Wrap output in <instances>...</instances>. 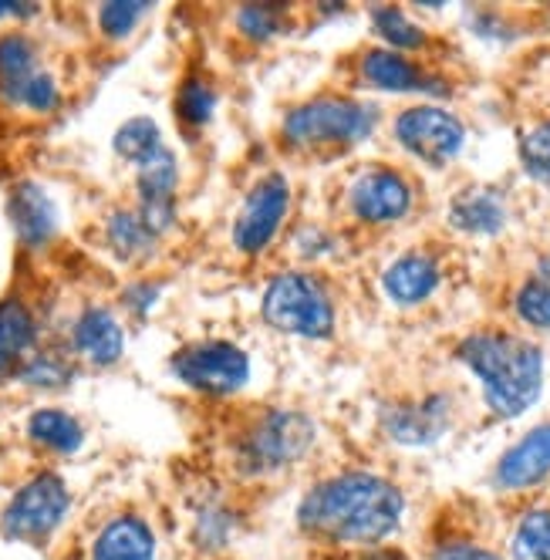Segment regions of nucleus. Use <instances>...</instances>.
I'll use <instances>...</instances> for the list:
<instances>
[{
  "mask_svg": "<svg viewBox=\"0 0 550 560\" xmlns=\"http://www.w3.org/2000/svg\"><path fill=\"white\" fill-rule=\"evenodd\" d=\"M264 322L281 331V335H297V338H328L335 331V304L321 280L307 273H278L267 284L264 301Z\"/></svg>",
  "mask_w": 550,
  "mask_h": 560,
  "instance_id": "3",
  "label": "nucleus"
},
{
  "mask_svg": "<svg viewBox=\"0 0 550 560\" xmlns=\"http://www.w3.org/2000/svg\"><path fill=\"white\" fill-rule=\"evenodd\" d=\"M112 145H115V155H119V159H126V163H132V166H142L145 159H152L166 142H163V132H160V126L152 122V118L136 115V118H129V122L119 126Z\"/></svg>",
  "mask_w": 550,
  "mask_h": 560,
  "instance_id": "24",
  "label": "nucleus"
},
{
  "mask_svg": "<svg viewBox=\"0 0 550 560\" xmlns=\"http://www.w3.org/2000/svg\"><path fill=\"white\" fill-rule=\"evenodd\" d=\"M92 560H155V534L136 513L112 516L95 534Z\"/></svg>",
  "mask_w": 550,
  "mask_h": 560,
  "instance_id": "16",
  "label": "nucleus"
},
{
  "mask_svg": "<svg viewBox=\"0 0 550 560\" xmlns=\"http://www.w3.org/2000/svg\"><path fill=\"white\" fill-rule=\"evenodd\" d=\"M226 530H230L226 513L210 510V513H203V516H200V537H203V540H210L213 547H220V544L226 540Z\"/></svg>",
  "mask_w": 550,
  "mask_h": 560,
  "instance_id": "36",
  "label": "nucleus"
},
{
  "mask_svg": "<svg viewBox=\"0 0 550 560\" xmlns=\"http://www.w3.org/2000/svg\"><path fill=\"white\" fill-rule=\"evenodd\" d=\"M372 21H375V31L385 37L391 51H416V48L425 45L422 27L412 24L406 18V11H399V8H375Z\"/></svg>",
  "mask_w": 550,
  "mask_h": 560,
  "instance_id": "27",
  "label": "nucleus"
},
{
  "mask_svg": "<svg viewBox=\"0 0 550 560\" xmlns=\"http://www.w3.org/2000/svg\"><path fill=\"white\" fill-rule=\"evenodd\" d=\"M440 284V267L429 254H406L396 264H388L382 288L396 304H419Z\"/></svg>",
  "mask_w": 550,
  "mask_h": 560,
  "instance_id": "17",
  "label": "nucleus"
},
{
  "mask_svg": "<svg viewBox=\"0 0 550 560\" xmlns=\"http://www.w3.org/2000/svg\"><path fill=\"white\" fill-rule=\"evenodd\" d=\"M217 112V89L207 82V78H186L176 92V115L186 126L200 129L207 126Z\"/></svg>",
  "mask_w": 550,
  "mask_h": 560,
  "instance_id": "25",
  "label": "nucleus"
},
{
  "mask_svg": "<svg viewBox=\"0 0 550 560\" xmlns=\"http://www.w3.org/2000/svg\"><path fill=\"white\" fill-rule=\"evenodd\" d=\"M71 506V493L58 472H37L14 493L4 510V530L21 540L48 537Z\"/></svg>",
  "mask_w": 550,
  "mask_h": 560,
  "instance_id": "7",
  "label": "nucleus"
},
{
  "mask_svg": "<svg viewBox=\"0 0 550 560\" xmlns=\"http://www.w3.org/2000/svg\"><path fill=\"white\" fill-rule=\"evenodd\" d=\"M105 240H108V247L115 250V257L145 260V257H152L160 233L149 230V223L139 217V210H115L105 220Z\"/></svg>",
  "mask_w": 550,
  "mask_h": 560,
  "instance_id": "22",
  "label": "nucleus"
},
{
  "mask_svg": "<svg viewBox=\"0 0 550 560\" xmlns=\"http://www.w3.org/2000/svg\"><path fill=\"white\" fill-rule=\"evenodd\" d=\"M550 472V422L530 429L514 450H506L496 463V487L527 490Z\"/></svg>",
  "mask_w": 550,
  "mask_h": 560,
  "instance_id": "14",
  "label": "nucleus"
},
{
  "mask_svg": "<svg viewBox=\"0 0 550 560\" xmlns=\"http://www.w3.org/2000/svg\"><path fill=\"white\" fill-rule=\"evenodd\" d=\"M378 112L355 98L325 95L307 105H297L284 118V136L301 149H328V145H355L375 132Z\"/></svg>",
  "mask_w": 550,
  "mask_h": 560,
  "instance_id": "4",
  "label": "nucleus"
},
{
  "mask_svg": "<svg viewBox=\"0 0 550 560\" xmlns=\"http://www.w3.org/2000/svg\"><path fill=\"white\" fill-rule=\"evenodd\" d=\"M27 435H31V443L45 446L51 453H61V456L78 453L85 443L82 422H78L71 412H61V409H37L27 419Z\"/></svg>",
  "mask_w": 550,
  "mask_h": 560,
  "instance_id": "21",
  "label": "nucleus"
},
{
  "mask_svg": "<svg viewBox=\"0 0 550 560\" xmlns=\"http://www.w3.org/2000/svg\"><path fill=\"white\" fill-rule=\"evenodd\" d=\"M37 71H42V61H37V45L31 37L21 31L0 34V98L17 105V95Z\"/></svg>",
  "mask_w": 550,
  "mask_h": 560,
  "instance_id": "19",
  "label": "nucleus"
},
{
  "mask_svg": "<svg viewBox=\"0 0 550 560\" xmlns=\"http://www.w3.org/2000/svg\"><path fill=\"white\" fill-rule=\"evenodd\" d=\"M396 139L429 166H446L449 159L459 155L466 129L456 115L436 105H416L406 108L396 122Z\"/></svg>",
  "mask_w": 550,
  "mask_h": 560,
  "instance_id": "8",
  "label": "nucleus"
},
{
  "mask_svg": "<svg viewBox=\"0 0 550 560\" xmlns=\"http://www.w3.org/2000/svg\"><path fill=\"white\" fill-rule=\"evenodd\" d=\"M520 159H524L527 176H534L537 183L550 186V122L534 126L520 139Z\"/></svg>",
  "mask_w": 550,
  "mask_h": 560,
  "instance_id": "32",
  "label": "nucleus"
},
{
  "mask_svg": "<svg viewBox=\"0 0 550 560\" xmlns=\"http://www.w3.org/2000/svg\"><path fill=\"white\" fill-rule=\"evenodd\" d=\"M314 443V422L294 409H273L260 416L241 439V466L247 472H278L304 459Z\"/></svg>",
  "mask_w": 550,
  "mask_h": 560,
  "instance_id": "5",
  "label": "nucleus"
},
{
  "mask_svg": "<svg viewBox=\"0 0 550 560\" xmlns=\"http://www.w3.org/2000/svg\"><path fill=\"white\" fill-rule=\"evenodd\" d=\"M61 105V89L55 82L51 71H37L31 82L24 85V92L17 95V105L14 108H27V112H37V115H48Z\"/></svg>",
  "mask_w": 550,
  "mask_h": 560,
  "instance_id": "33",
  "label": "nucleus"
},
{
  "mask_svg": "<svg viewBox=\"0 0 550 560\" xmlns=\"http://www.w3.org/2000/svg\"><path fill=\"white\" fill-rule=\"evenodd\" d=\"M385 429L391 439H399L406 446H422L440 439L446 429V402L443 398H425L419 406H399L385 412Z\"/></svg>",
  "mask_w": 550,
  "mask_h": 560,
  "instance_id": "18",
  "label": "nucleus"
},
{
  "mask_svg": "<svg viewBox=\"0 0 550 560\" xmlns=\"http://www.w3.org/2000/svg\"><path fill=\"white\" fill-rule=\"evenodd\" d=\"M160 294H163L160 284H152V280H139V284H132V288L122 291V304H126L132 314H145L155 301H160Z\"/></svg>",
  "mask_w": 550,
  "mask_h": 560,
  "instance_id": "34",
  "label": "nucleus"
},
{
  "mask_svg": "<svg viewBox=\"0 0 550 560\" xmlns=\"http://www.w3.org/2000/svg\"><path fill=\"white\" fill-rule=\"evenodd\" d=\"M173 375L203 395H233L250 378V358L233 341H196L173 354Z\"/></svg>",
  "mask_w": 550,
  "mask_h": 560,
  "instance_id": "6",
  "label": "nucleus"
},
{
  "mask_svg": "<svg viewBox=\"0 0 550 560\" xmlns=\"http://www.w3.org/2000/svg\"><path fill=\"white\" fill-rule=\"evenodd\" d=\"M288 24L284 8L278 4H247L237 11V27L244 37H254V42H267V37L281 34Z\"/></svg>",
  "mask_w": 550,
  "mask_h": 560,
  "instance_id": "31",
  "label": "nucleus"
},
{
  "mask_svg": "<svg viewBox=\"0 0 550 560\" xmlns=\"http://www.w3.org/2000/svg\"><path fill=\"white\" fill-rule=\"evenodd\" d=\"M71 348L78 358H85V362H92L98 369L115 365L126 351V328L119 325V317H115L108 307L92 304L74 317Z\"/></svg>",
  "mask_w": 550,
  "mask_h": 560,
  "instance_id": "12",
  "label": "nucleus"
},
{
  "mask_svg": "<svg viewBox=\"0 0 550 560\" xmlns=\"http://www.w3.org/2000/svg\"><path fill=\"white\" fill-rule=\"evenodd\" d=\"M514 560H550V510H530L514 534Z\"/></svg>",
  "mask_w": 550,
  "mask_h": 560,
  "instance_id": "28",
  "label": "nucleus"
},
{
  "mask_svg": "<svg viewBox=\"0 0 550 560\" xmlns=\"http://www.w3.org/2000/svg\"><path fill=\"white\" fill-rule=\"evenodd\" d=\"M145 14H149L145 0H108V4H102L95 11L98 27H102V34L108 37V42H126Z\"/></svg>",
  "mask_w": 550,
  "mask_h": 560,
  "instance_id": "29",
  "label": "nucleus"
},
{
  "mask_svg": "<svg viewBox=\"0 0 550 560\" xmlns=\"http://www.w3.org/2000/svg\"><path fill=\"white\" fill-rule=\"evenodd\" d=\"M37 14V4H17V0H0V21L4 18H31Z\"/></svg>",
  "mask_w": 550,
  "mask_h": 560,
  "instance_id": "37",
  "label": "nucleus"
},
{
  "mask_svg": "<svg viewBox=\"0 0 550 560\" xmlns=\"http://www.w3.org/2000/svg\"><path fill=\"white\" fill-rule=\"evenodd\" d=\"M402 510L406 500L396 483L355 469L314 487L297 506V524L328 544H378L399 527Z\"/></svg>",
  "mask_w": 550,
  "mask_h": 560,
  "instance_id": "1",
  "label": "nucleus"
},
{
  "mask_svg": "<svg viewBox=\"0 0 550 560\" xmlns=\"http://www.w3.org/2000/svg\"><path fill=\"white\" fill-rule=\"evenodd\" d=\"M176 186L179 166L169 145H163L142 166H136V192H139V217L149 223L152 233H166L176 223Z\"/></svg>",
  "mask_w": 550,
  "mask_h": 560,
  "instance_id": "10",
  "label": "nucleus"
},
{
  "mask_svg": "<svg viewBox=\"0 0 550 560\" xmlns=\"http://www.w3.org/2000/svg\"><path fill=\"white\" fill-rule=\"evenodd\" d=\"M517 314L534 328H550V257L517 294Z\"/></svg>",
  "mask_w": 550,
  "mask_h": 560,
  "instance_id": "26",
  "label": "nucleus"
},
{
  "mask_svg": "<svg viewBox=\"0 0 550 560\" xmlns=\"http://www.w3.org/2000/svg\"><path fill=\"white\" fill-rule=\"evenodd\" d=\"M449 220L466 233H496L506 223V207L493 189H469L456 196Z\"/></svg>",
  "mask_w": 550,
  "mask_h": 560,
  "instance_id": "23",
  "label": "nucleus"
},
{
  "mask_svg": "<svg viewBox=\"0 0 550 560\" xmlns=\"http://www.w3.org/2000/svg\"><path fill=\"white\" fill-rule=\"evenodd\" d=\"M17 378L27 385H37V388H58L71 378V362L61 358L58 351H34Z\"/></svg>",
  "mask_w": 550,
  "mask_h": 560,
  "instance_id": "30",
  "label": "nucleus"
},
{
  "mask_svg": "<svg viewBox=\"0 0 550 560\" xmlns=\"http://www.w3.org/2000/svg\"><path fill=\"white\" fill-rule=\"evenodd\" d=\"M362 78L382 92H425L429 78L402 55L391 48H372L362 58Z\"/></svg>",
  "mask_w": 550,
  "mask_h": 560,
  "instance_id": "20",
  "label": "nucleus"
},
{
  "mask_svg": "<svg viewBox=\"0 0 550 560\" xmlns=\"http://www.w3.org/2000/svg\"><path fill=\"white\" fill-rule=\"evenodd\" d=\"M8 217L17 233V240L27 250H42L58 230V210L45 186L37 183H17L8 196Z\"/></svg>",
  "mask_w": 550,
  "mask_h": 560,
  "instance_id": "13",
  "label": "nucleus"
},
{
  "mask_svg": "<svg viewBox=\"0 0 550 560\" xmlns=\"http://www.w3.org/2000/svg\"><path fill=\"white\" fill-rule=\"evenodd\" d=\"M37 322L21 298L0 301V382L21 375L24 362L34 354Z\"/></svg>",
  "mask_w": 550,
  "mask_h": 560,
  "instance_id": "15",
  "label": "nucleus"
},
{
  "mask_svg": "<svg viewBox=\"0 0 550 560\" xmlns=\"http://www.w3.org/2000/svg\"><path fill=\"white\" fill-rule=\"evenodd\" d=\"M463 365L473 372L483 385L487 406L514 419L524 416L543 388V354L537 345L517 338V335H500V331H480L469 335L459 345Z\"/></svg>",
  "mask_w": 550,
  "mask_h": 560,
  "instance_id": "2",
  "label": "nucleus"
},
{
  "mask_svg": "<svg viewBox=\"0 0 550 560\" xmlns=\"http://www.w3.org/2000/svg\"><path fill=\"white\" fill-rule=\"evenodd\" d=\"M412 207L409 183L391 170H368L351 186V210L365 223L402 220Z\"/></svg>",
  "mask_w": 550,
  "mask_h": 560,
  "instance_id": "11",
  "label": "nucleus"
},
{
  "mask_svg": "<svg viewBox=\"0 0 550 560\" xmlns=\"http://www.w3.org/2000/svg\"><path fill=\"white\" fill-rule=\"evenodd\" d=\"M429 560H500V557L487 547H477V544H446Z\"/></svg>",
  "mask_w": 550,
  "mask_h": 560,
  "instance_id": "35",
  "label": "nucleus"
},
{
  "mask_svg": "<svg viewBox=\"0 0 550 560\" xmlns=\"http://www.w3.org/2000/svg\"><path fill=\"white\" fill-rule=\"evenodd\" d=\"M291 207V186L284 176H264L250 196L247 203L237 217V223H233V247H237L241 254H260L273 233L281 230V220Z\"/></svg>",
  "mask_w": 550,
  "mask_h": 560,
  "instance_id": "9",
  "label": "nucleus"
}]
</instances>
